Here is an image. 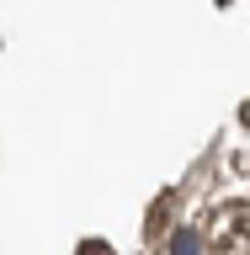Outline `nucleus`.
I'll return each mask as SVG.
<instances>
[{"mask_svg":"<svg viewBox=\"0 0 250 255\" xmlns=\"http://www.w3.org/2000/svg\"><path fill=\"white\" fill-rule=\"evenodd\" d=\"M240 234H250V207L245 202H229L219 213V239L229 245V239H240Z\"/></svg>","mask_w":250,"mask_h":255,"instance_id":"nucleus-1","label":"nucleus"},{"mask_svg":"<svg viewBox=\"0 0 250 255\" xmlns=\"http://www.w3.org/2000/svg\"><path fill=\"white\" fill-rule=\"evenodd\" d=\"M197 245H203L197 229H176V234H171V255H197Z\"/></svg>","mask_w":250,"mask_h":255,"instance_id":"nucleus-2","label":"nucleus"},{"mask_svg":"<svg viewBox=\"0 0 250 255\" xmlns=\"http://www.w3.org/2000/svg\"><path fill=\"white\" fill-rule=\"evenodd\" d=\"M165 213H171V191H160L155 213H149V234H160V229H165Z\"/></svg>","mask_w":250,"mask_h":255,"instance_id":"nucleus-3","label":"nucleus"},{"mask_svg":"<svg viewBox=\"0 0 250 255\" xmlns=\"http://www.w3.org/2000/svg\"><path fill=\"white\" fill-rule=\"evenodd\" d=\"M75 255H112V245H101V239H85Z\"/></svg>","mask_w":250,"mask_h":255,"instance_id":"nucleus-4","label":"nucleus"}]
</instances>
